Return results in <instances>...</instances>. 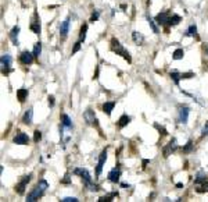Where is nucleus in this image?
<instances>
[{
    "label": "nucleus",
    "instance_id": "c9c22d12",
    "mask_svg": "<svg viewBox=\"0 0 208 202\" xmlns=\"http://www.w3.org/2000/svg\"><path fill=\"white\" fill-rule=\"evenodd\" d=\"M99 15H100V11L99 10H96V11L92 14V17H90V23H94V21L99 20Z\"/></svg>",
    "mask_w": 208,
    "mask_h": 202
},
{
    "label": "nucleus",
    "instance_id": "f03ea898",
    "mask_svg": "<svg viewBox=\"0 0 208 202\" xmlns=\"http://www.w3.org/2000/svg\"><path fill=\"white\" fill-rule=\"evenodd\" d=\"M111 50H112L114 53H116V54H121V56L124 57L128 63H132V57H130L129 52L125 50V49L122 48V45L119 43V41L115 39V38H112V39H111Z\"/></svg>",
    "mask_w": 208,
    "mask_h": 202
},
{
    "label": "nucleus",
    "instance_id": "6e6552de",
    "mask_svg": "<svg viewBox=\"0 0 208 202\" xmlns=\"http://www.w3.org/2000/svg\"><path fill=\"white\" fill-rule=\"evenodd\" d=\"M69 17H67L65 20L63 21L60 27V37H61V41H65L67 37H68V32H69Z\"/></svg>",
    "mask_w": 208,
    "mask_h": 202
},
{
    "label": "nucleus",
    "instance_id": "c03bdc74",
    "mask_svg": "<svg viewBox=\"0 0 208 202\" xmlns=\"http://www.w3.org/2000/svg\"><path fill=\"white\" fill-rule=\"evenodd\" d=\"M182 187H183L182 183H177V184H176V188H182Z\"/></svg>",
    "mask_w": 208,
    "mask_h": 202
},
{
    "label": "nucleus",
    "instance_id": "4468645a",
    "mask_svg": "<svg viewBox=\"0 0 208 202\" xmlns=\"http://www.w3.org/2000/svg\"><path fill=\"white\" fill-rule=\"evenodd\" d=\"M18 34H19V27L18 25H15V27H13V29L10 31V39H11V42H13V45H15V46H18Z\"/></svg>",
    "mask_w": 208,
    "mask_h": 202
},
{
    "label": "nucleus",
    "instance_id": "4c0bfd02",
    "mask_svg": "<svg viewBox=\"0 0 208 202\" xmlns=\"http://www.w3.org/2000/svg\"><path fill=\"white\" fill-rule=\"evenodd\" d=\"M180 77H182V80L193 78V77H194V73H183V74H180Z\"/></svg>",
    "mask_w": 208,
    "mask_h": 202
},
{
    "label": "nucleus",
    "instance_id": "2f4dec72",
    "mask_svg": "<svg viewBox=\"0 0 208 202\" xmlns=\"http://www.w3.org/2000/svg\"><path fill=\"white\" fill-rule=\"evenodd\" d=\"M196 34H197V27L193 24V25H190V27H189L187 34H186V35H190V37H193V35H196Z\"/></svg>",
    "mask_w": 208,
    "mask_h": 202
},
{
    "label": "nucleus",
    "instance_id": "ddd939ff",
    "mask_svg": "<svg viewBox=\"0 0 208 202\" xmlns=\"http://www.w3.org/2000/svg\"><path fill=\"white\" fill-rule=\"evenodd\" d=\"M119 177H121V170L116 167H114L112 170L108 173V180H110L111 183H119Z\"/></svg>",
    "mask_w": 208,
    "mask_h": 202
},
{
    "label": "nucleus",
    "instance_id": "b1692460",
    "mask_svg": "<svg viewBox=\"0 0 208 202\" xmlns=\"http://www.w3.org/2000/svg\"><path fill=\"white\" fill-rule=\"evenodd\" d=\"M204 181H207V176H205L204 171H200V173L197 174L196 180H194V184H202Z\"/></svg>",
    "mask_w": 208,
    "mask_h": 202
},
{
    "label": "nucleus",
    "instance_id": "6ab92c4d",
    "mask_svg": "<svg viewBox=\"0 0 208 202\" xmlns=\"http://www.w3.org/2000/svg\"><path fill=\"white\" fill-rule=\"evenodd\" d=\"M130 123V117L128 114H122L121 117H119L118 120V127L119 128H124V127H126L128 124Z\"/></svg>",
    "mask_w": 208,
    "mask_h": 202
},
{
    "label": "nucleus",
    "instance_id": "1a4fd4ad",
    "mask_svg": "<svg viewBox=\"0 0 208 202\" xmlns=\"http://www.w3.org/2000/svg\"><path fill=\"white\" fill-rule=\"evenodd\" d=\"M176 149H177V142H176V140H175V138H172V140L168 142V145L164 148V151H162L164 152V156L168 157L169 155H171L172 152H175Z\"/></svg>",
    "mask_w": 208,
    "mask_h": 202
},
{
    "label": "nucleus",
    "instance_id": "393cba45",
    "mask_svg": "<svg viewBox=\"0 0 208 202\" xmlns=\"http://www.w3.org/2000/svg\"><path fill=\"white\" fill-rule=\"evenodd\" d=\"M86 32H88V24H83V25L80 27V32H79V41L80 42H85Z\"/></svg>",
    "mask_w": 208,
    "mask_h": 202
},
{
    "label": "nucleus",
    "instance_id": "473e14b6",
    "mask_svg": "<svg viewBox=\"0 0 208 202\" xmlns=\"http://www.w3.org/2000/svg\"><path fill=\"white\" fill-rule=\"evenodd\" d=\"M40 140H42V131L35 130V132H33V141H35V142H39Z\"/></svg>",
    "mask_w": 208,
    "mask_h": 202
},
{
    "label": "nucleus",
    "instance_id": "39448f33",
    "mask_svg": "<svg viewBox=\"0 0 208 202\" xmlns=\"http://www.w3.org/2000/svg\"><path fill=\"white\" fill-rule=\"evenodd\" d=\"M31 178H32V174H28V176H24L22 177V180L18 183V184L15 185V192L19 194V195H22V194L25 192V187H27V184L31 181Z\"/></svg>",
    "mask_w": 208,
    "mask_h": 202
},
{
    "label": "nucleus",
    "instance_id": "c85d7f7f",
    "mask_svg": "<svg viewBox=\"0 0 208 202\" xmlns=\"http://www.w3.org/2000/svg\"><path fill=\"white\" fill-rule=\"evenodd\" d=\"M193 151H194V144L191 142V141H189V142L182 148L183 153H190V152H193Z\"/></svg>",
    "mask_w": 208,
    "mask_h": 202
},
{
    "label": "nucleus",
    "instance_id": "f8f14e48",
    "mask_svg": "<svg viewBox=\"0 0 208 202\" xmlns=\"http://www.w3.org/2000/svg\"><path fill=\"white\" fill-rule=\"evenodd\" d=\"M13 142L17 144V145H27V144L29 142V137H28L25 132H18V134L13 138Z\"/></svg>",
    "mask_w": 208,
    "mask_h": 202
},
{
    "label": "nucleus",
    "instance_id": "c756f323",
    "mask_svg": "<svg viewBox=\"0 0 208 202\" xmlns=\"http://www.w3.org/2000/svg\"><path fill=\"white\" fill-rule=\"evenodd\" d=\"M114 196H118V192H111L110 195L100 196V198H99V202H110V201H112Z\"/></svg>",
    "mask_w": 208,
    "mask_h": 202
},
{
    "label": "nucleus",
    "instance_id": "423d86ee",
    "mask_svg": "<svg viewBox=\"0 0 208 202\" xmlns=\"http://www.w3.org/2000/svg\"><path fill=\"white\" fill-rule=\"evenodd\" d=\"M33 60H35L33 52H28V50H25V52H22V53L19 54V62H21L22 64H25V66L32 64Z\"/></svg>",
    "mask_w": 208,
    "mask_h": 202
},
{
    "label": "nucleus",
    "instance_id": "2eb2a0df",
    "mask_svg": "<svg viewBox=\"0 0 208 202\" xmlns=\"http://www.w3.org/2000/svg\"><path fill=\"white\" fill-rule=\"evenodd\" d=\"M189 113H190V109H189V107H182V109L179 110V123H182V124L187 123Z\"/></svg>",
    "mask_w": 208,
    "mask_h": 202
},
{
    "label": "nucleus",
    "instance_id": "aec40b11",
    "mask_svg": "<svg viewBox=\"0 0 208 202\" xmlns=\"http://www.w3.org/2000/svg\"><path fill=\"white\" fill-rule=\"evenodd\" d=\"M132 38H133V41H135V43H137V45H141V43L144 42V37L137 31L132 32Z\"/></svg>",
    "mask_w": 208,
    "mask_h": 202
},
{
    "label": "nucleus",
    "instance_id": "72a5a7b5",
    "mask_svg": "<svg viewBox=\"0 0 208 202\" xmlns=\"http://www.w3.org/2000/svg\"><path fill=\"white\" fill-rule=\"evenodd\" d=\"M154 127L158 130V131H160V134H161V135H166V134H168V131H166V130L164 128V127H161L160 124H157V123H155V124H154Z\"/></svg>",
    "mask_w": 208,
    "mask_h": 202
},
{
    "label": "nucleus",
    "instance_id": "cd10ccee",
    "mask_svg": "<svg viewBox=\"0 0 208 202\" xmlns=\"http://www.w3.org/2000/svg\"><path fill=\"white\" fill-rule=\"evenodd\" d=\"M183 56H185V52H183V49H176V50L173 52V54H172V59H173V60H182Z\"/></svg>",
    "mask_w": 208,
    "mask_h": 202
},
{
    "label": "nucleus",
    "instance_id": "a211bd4d",
    "mask_svg": "<svg viewBox=\"0 0 208 202\" xmlns=\"http://www.w3.org/2000/svg\"><path fill=\"white\" fill-rule=\"evenodd\" d=\"M114 107H115V102H105V103L103 105V112L107 116H111V112H112Z\"/></svg>",
    "mask_w": 208,
    "mask_h": 202
},
{
    "label": "nucleus",
    "instance_id": "58836bf2",
    "mask_svg": "<svg viewBox=\"0 0 208 202\" xmlns=\"http://www.w3.org/2000/svg\"><path fill=\"white\" fill-rule=\"evenodd\" d=\"M80 43H82V42H80V41H79V42H76V43H75L74 49H72V54H75V53H76V52H79V50H80V46H82V45H80Z\"/></svg>",
    "mask_w": 208,
    "mask_h": 202
},
{
    "label": "nucleus",
    "instance_id": "37998d69",
    "mask_svg": "<svg viewBox=\"0 0 208 202\" xmlns=\"http://www.w3.org/2000/svg\"><path fill=\"white\" fill-rule=\"evenodd\" d=\"M149 163H150V160H149V159H143V160H141V167L144 169L147 165H149Z\"/></svg>",
    "mask_w": 208,
    "mask_h": 202
},
{
    "label": "nucleus",
    "instance_id": "a18cd8bd",
    "mask_svg": "<svg viewBox=\"0 0 208 202\" xmlns=\"http://www.w3.org/2000/svg\"><path fill=\"white\" fill-rule=\"evenodd\" d=\"M205 50H207V52H208V46H207V48H205Z\"/></svg>",
    "mask_w": 208,
    "mask_h": 202
},
{
    "label": "nucleus",
    "instance_id": "412c9836",
    "mask_svg": "<svg viewBox=\"0 0 208 202\" xmlns=\"http://www.w3.org/2000/svg\"><path fill=\"white\" fill-rule=\"evenodd\" d=\"M61 126H63V127H67V128H69V130L72 128V121H71V118H69L67 114H63V116H61Z\"/></svg>",
    "mask_w": 208,
    "mask_h": 202
},
{
    "label": "nucleus",
    "instance_id": "9d476101",
    "mask_svg": "<svg viewBox=\"0 0 208 202\" xmlns=\"http://www.w3.org/2000/svg\"><path fill=\"white\" fill-rule=\"evenodd\" d=\"M83 118L86 120V123L90 124V126H97V117L96 114H94L93 110H86L85 113H83Z\"/></svg>",
    "mask_w": 208,
    "mask_h": 202
},
{
    "label": "nucleus",
    "instance_id": "79ce46f5",
    "mask_svg": "<svg viewBox=\"0 0 208 202\" xmlns=\"http://www.w3.org/2000/svg\"><path fill=\"white\" fill-rule=\"evenodd\" d=\"M61 183H63V184H69V183H71V178H69V176H68V174H67V176H65V178H64Z\"/></svg>",
    "mask_w": 208,
    "mask_h": 202
},
{
    "label": "nucleus",
    "instance_id": "0eeeda50",
    "mask_svg": "<svg viewBox=\"0 0 208 202\" xmlns=\"http://www.w3.org/2000/svg\"><path fill=\"white\" fill-rule=\"evenodd\" d=\"M105 160H107V149H103L101 153H100V156H99V163H97V167H96V176L97 177L101 174Z\"/></svg>",
    "mask_w": 208,
    "mask_h": 202
},
{
    "label": "nucleus",
    "instance_id": "4be33fe9",
    "mask_svg": "<svg viewBox=\"0 0 208 202\" xmlns=\"http://www.w3.org/2000/svg\"><path fill=\"white\" fill-rule=\"evenodd\" d=\"M182 21V17L180 15H177V14H172L171 17H169V23H168V25H172V27H175V25H177V24Z\"/></svg>",
    "mask_w": 208,
    "mask_h": 202
},
{
    "label": "nucleus",
    "instance_id": "f257e3e1",
    "mask_svg": "<svg viewBox=\"0 0 208 202\" xmlns=\"http://www.w3.org/2000/svg\"><path fill=\"white\" fill-rule=\"evenodd\" d=\"M47 187H49V184H47L46 180H40V181L36 184V187L33 188V190L31 191L29 194H28L27 201H28V202H35V201H38L39 198H42V196H43V194H44V191L47 190Z\"/></svg>",
    "mask_w": 208,
    "mask_h": 202
},
{
    "label": "nucleus",
    "instance_id": "e433bc0d",
    "mask_svg": "<svg viewBox=\"0 0 208 202\" xmlns=\"http://www.w3.org/2000/svg\"><path fill=\"white\" fill-rule=\"evenodd\" d=\"M61 201H63V202H78L79 199L75 198V196H65V198H63Z\"/></svg>",
    "mask_w": 208,
    "mask_h": 202
},
{
    "label": "nucleus",
    "instance_id": "9b49d317",
    "mask_svg": "<svg viewBox=\"0 0 208 202\" xmlns=\"http://www.w3.org/2000/svg\"><path fill=\"white\" fill-rule=\"evenodd\" d=\"M169 17H171V14H169V11H162V13H158L157 17H155V21H157L160 25H168L169 23ZM169 27V25H168Z\"/></svg>",
    "mask_w": 208,
    "mask_h": 202
},
{
    "label": "nucleus",
    "instance_id": "7ed1b4c3",
    "mask_svg": "<svg viewBox=\"0 0 208 202\" xmlns=\"http://www.w3.org/2000/svg\"><path fill=\"white\" fill-rule=\"evenodd\" d=\"M74 174H76V176H80V178H82L83 184H85L86 187H89L90 184H93V183H92V176H90V173H89L88 169L76 167V169L74 170Z\"/></svg>",
    "mask_w": 208,
    "mask_h": 202
},
{
    "label": "nucleus",
    "instance_id": "bb28decb",
    "mask_svg": "<svg viewBox=\"0 0 208 202\" xmlns=\"http://www.w3.org/2000/svg\"><path fill=\"white\" fill-rule=\"evenodd\" d=\"M147 21H149V25L151 27L153 32H154V34H158V32H160V29H158L157 24H155V20H153V18L150 17V15H147Z\"/></svg>",
    "mask_w": 208,
    "mask_h": 202
},
{
    "label": "nucleus",
    "instance_id": "7c9ffc66",
    "mask_svg": "<svg viewBox=\"0 0 208 202\" xmlns=\"http://www.w3.org/2000/svg\"><path fill=\"white\" fill-rule=\"evenodd\" d=\"M171 78H172V81L175 82V85H179V81L182 80V77H180V74L177 73V71H172V73H171Z\"/></svg>",
    "mask_w": 208,
    "mask_h": 202
},
{
    "label": "nucleus",
    "instance_id": "20e7f679",
    "mask_svg": "<svg viewBox=\"0 0 208 202\" xmlns=\"http://www.w3.org/2000/svg\"><path fill=\"white\" fill-rule=\"evenodd\" d=\"M0 62H2V73L3 74L7 75L8 73L13 71V68H10L11 64H13V57H11L10 54H3L2 59H0Z\"/></svg>",
    "mask_w": 208,
    "mask_h": 202
},
{
    "label": "nucleus",
    "instance_id": "f704fd0d",
    "mask_svg": "<svg viewBox=\"0 0 208 202\" xmlns=\"http://www.w3.org/2000/svg\"><path fill=\"white\" fill-rule=\"evenodd\" d=\"M205 191H208V183H202V185L200 188H197V192H205Z\"/></svg>",
    "mask_w": 208,
    "mask_h": 202
},
{
    "label": "nucleus",
    "instance_id": "ea45409f",
    "mask_svg": "<svg viewBox=\"0 0 208 202\" xmlns=\"http://www.w3.org/2000/svg\"><path fill=\"white\" fill-rule=\"evenodd\" d=\"M202 135H208V121H207V123H205V126L204 127H202Z\"/></svg>",
    "mask_w": 208,
    "mask_h": 202
},
{
    "label": "nucleus",
    "instance_id": "5701e85b",
    "mask_svg": "<svg viewBox=\"0 0 208 202\" xmlns=\"http://www.w3.org/2000/svg\"><path fill=\"white\" fill-rule=\"evenodd\" d=\"M29 28H31V31H32L33 34H40V23H39V20L31 23Z\"/></svg>",
    "mask_w": 208,
    "mask_h": 202
},
{
    "label": "nucleus",
    "instance_id": "a19ab883",
    "mask_svg": "<svg viewBox=\"0 0 208 202\" xmlns=\"http://www.w3.org/2000/svg\"><path fill=\"white\" fill-rule=\"evenodd\" d=\"M47 99H49V105H50V106H54V96H53V95H49V98H47Z\"/></svg>",
    "mask_w": 208,
    "mask_h": 202
},
{
    "label": "nucleus",
    "instance_id": "f3484780",
    "mask_svg": "<svg viewBox=\"0 0 208 202\" xmlns=\"http://www.w3.org/2000/svg\"><path fill=\"white\" fill-rule=\"evenodd\" d=\"M32 117H33V109H28L27 112H25L24 117H22V123L29 126V124L32 123Z\"/></svg>",
    "mask_w": 208,
    "mask_h": 202
},
{
    "label": "nucleus",
    "instance_id": "a878e982",
    "mask_svg": "<svg viewBox=\"0 0 208 202\" xmlns=\"http://www.w3.org/2000/svg\"><path fill=\"white\" fill-rule=\"evenodd\" d=\"M40 53H42V43L36 42L35 46H33V56H35V59H39Z\"/></svg>",
    "mask_w": 208,
    "mask_h": 202
},
{
    "label": "nucleus",
    "instance_id": "dca6fc26",
    "mask_svg": "<svg viewBox=\"0 0 208 202\" xmlns=\"http://www.w3.org/2000/svg\"><path fill=\"white\" fill-rule=\"evenodd\" d=\"M27 98H28V89L27 88H19V89L17 91V99H18L21 103H24Z\"/></svg>",
    "mask_w": 208,
    "mask_h": 202
}]
</instances>
